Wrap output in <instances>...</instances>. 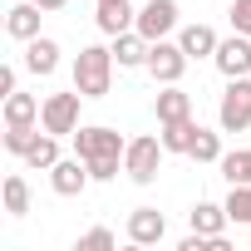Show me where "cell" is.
<instances>
[{"instance_id":"cell-14","label":"cell","mask_w":251,"mask_h":251,"mask_svg":"<svg viewBox=\"0 0 251 251\" xmlns=\"http://www.w3.org/2000/svg\"><path fill=\"white\" fill-rule=\"evenodd\" d=\"M5 35H10V40H35V35H40V5H35V0L5 10Z\"/></svg>"},{"instance_id":"cell-26","label":"cell","mask_w":251,"mask_h":251,"mask_svg":"<svg viewBox=\"0 0 251 251\" xmlns=\"http://www.w3.org/2000/svg\"><path fill=\"white\" fill-rule=\"evenodd\" d=\"M108 246H113V231L108 226H94V231L79 236V251H108Z\"/></svg>"},{"instance_id":"cell-29","label":"cell","mask_w":251,"mask_h":251,"mask_svg":"<svg viewBox=\"0 0 251 251\" xmlns=\"http://www.w3.org/2000/svg\"><path fill=\"white\" fill-rule=\"evenodd\" d=\"M0 94H15V64L0 69Z\"/></svg>"},{"instance_id":"cell-19","label":"cell","mask_w":251,"mask_h":251,"mask_svg":"<svg viewBox=\"0 0 251 251\" xmlns=\"http://www.w3.org/2000/svg\"><path fill=\"white\" fill-rule=\"evenodd\" d=\"M0 197H5V212H10V217H25V212H30V182H25L20 173H10V177H5Z\"/></svg>"},{"instance_id":"cell-21","label":"cell","mask_w":251,"mask_h":251,"mask_svg":"<svg viewBox=\"0 0 251 251\" xmlns=\"http://www.w3.org/2000/svg\"><path fill=\"white\" fill-rule=\"evenodd\" d=\"M158 138H163L168 153H187L192 138H197V123H192V118H182V123H163V133H158Z\"/></svg>"},{"instance_id":"cell-7","label":"cell","mask_w":251,"mask_h":251,"mask_svg":"<svg viewBox=\"0 0 251 251\" xmlns=\"http://www.w3.org/2000/svg\"><path fill=\"white\" fill-rule=\"evenodd\" d=\"M133 30L148 35V40H168L177 30V0H148V5L138 10V25Z\"/></svg>"},{"instance_id":"cell-12","label":"cell","mask_w":251,"mask_h":251,"mask_svg":"<svg viewBox=\"0 0 251 251\" xmlns=\"http://www.w3.org/2000/svg\"><path fill=\"white\" fill-rule=\"evenodd\" d=\"M99 30L103 35H123V30H133L138 25V15H133V5H128V0H99Z\"/></svg>"},{"instance_id":"cell-30","label":"cell","mask_w":251,"mask_h":251,"mask_svg":"<svg viewBox=\"0 0 251 251\" xmlns=\"http://www.w3.org/2000/svg\"><path fill=\"white\" fill-rule=\"evenodd\" d=\"M35 5H40V10H64L69 0H35Z\"/></svg>"},{"instance_id":"cell-5","label":"cell","mask_w":251,"mask_h":251,"mask_svg":"<svg viewBox=\"0 0 251 251\" xmlns=\"http://www.w3.org/2000/svg\"><path fill=\"white\" fill-rule=\"evenodd\" d=\"M79 89L74 94H50L45 99V113H40V128L45 133H54V138H64V133H74L79 128Z\"/></svg>"},{"instance_id":"cell-24","label":"cell","mask_w":251,"mask_h":251,"mask_svg":"<svg viewBox=\"0 0 251 251\" xmlns=\"http://www.w3.org/2000/svg\"><path fill=\"white\" fill-rule=\"evenodd\" d=\"M25 163H30V168H45V173H50V168L59 163V138H54V133H40V138H35V148L25 153Z\"/></svg>"},{"instance_id":"cell-17","label":"cell","mask_w":251,"mask_h":251,"mask_svg":"<svg viewBox=\"0 0 251 251\" xmlns=\"http://www.w3.org/2000/svg\"><path fill=\"white\" fill-rule=\"evenodd\" d=\"M187 222H192V231H202V236H222V226H226L231 217H226V202H222V207H217V202H197Z\"/></svg>"},{"instance_id":"cell-1","label":"cell","mask_w":251,"mask_h":251,"mask_svg":"<svg viewBox=\"0 0 251 251\" xmlns=\"http://www.w3.org/2000/svg\"><path fill=\"white\" fill-rule=\"evenodd\" d=\"M113 50H103V45H84L79 50V59H74V89L84 94V99H103L108 94V84H113Z\"/></svg>"},{"instance_id":"cell-27","label":"cell","mask_w":251,"mask_h":251,"mask_svg":"<svg viewBox=\"0 0 251 251\" xmlns=\"http://www.w3.org/2000/svg\"><path fill=\"white\" fill-rule=\"evenodd\" d=\"M226 15H231V30L236 35H251V0H231Z\"/></svg>"},{"instance_id":"cell-13","label":"cell","mask_w":251,"mask_h":251,"mask_svg":"<svg viewBox=\"0 0 251 251\" xmlns=\"http://www.w3.org/2000/svg\"><path fill=\"white\" fill-rule=\"evenodd\" d=\"M25 69L30 74H54L59 69V45L54 40H45V35H35V40H25Z\"/></svg>"},{"instance_id":"cell-10","label":"cell","mask_w":251,"mask_h":251,"mask_svg":"<svg viewBox=\"0 0 251 251\" xmlns=\"http://www.w3.org/2000/svg\"><path fill=\"white\" fill-rule=\"evenodd\" d=\"M163 236H168V222H163L158 207H138V212H128V241H133V246H158Z\"/></svg>"},{"instance_id":"cell-18","label":"cell","mask_w":251,"mask_h":251,"mask_svg":"<svg viewBox=\"0 0 251 251\" xmlns=\"http://www.w3.org/2000/svg\"><path fill=\"white\" fill-rule=\"evenodd\" d=\"M40 113H45V103L35 99V94H5V123H40Z\"/></svg>"},{"instance_id":"cell-2","label":"cell","mask_w":251,"mask_h":251,"mask_svg":"<svg viewBox=\"0 0 251 251\" xmlns=\"http://www.w3.org/2000/svg\"><path fill=\"white\" fill-rule=\"evenodd\" d=\"M217 123H222V133L251 128V74L226 79V94H222V103H217Z\"/></svg>"},{"instance_id":"cell-20","label":"cell","mask_w":251,"mask_h":251,"mask_svg":"<svg viewBox=\"0 0 251 251\" xmlns=\"http://www.w3.org/2000/svg\"><path fill=\"white\" fill-rule=\"evenodd\" d=\"M187 158H192V163H222V133H212V128L197 123V138H192Z\"/></svg>"},{"instance_id":"cell-4","label":"cell","mask_w":251,"mask_h":251,"mask_svg":"<svg viewBox=\"0 0 251 251\" xmlns=\"http://www.w3.org/2000/svg\"><path fill=\"white\" fill-rule=\"evenodd\" d=\"M163 138H133L128 143V153H123V173H128L138 187H148V182H158V168H163Z\"/></svg>"},{"instance_id":"cell-16","label":"cell","mask_w":251,"mask_h":251,"mask_svg":"<svg viewBox=\"0 0 251 251\" xmlns=\"http://www.w3.org/2000/svg\"><path fill=\"white\" fill-rule=\"evenodd\" d=\"M158 123H182V118H192V99L177 89V84H163V94H158Z\"/></svg>"},{"instance_id":"cell-23","label":"cell","mask_w":251,"mask_h":251,"mask_svg":"<svg viewBox=\"0 0 251 251\" xmlns=\"http://www.w3.org/2000/svg\"><path fill=\"white\" fill-rule=\"evenodd\" d=\"M35 138H40V128H35V123H5V153L25 158V153L35 148Z\"/></svg>"},{"instance_id":"cell-15","label":"cell","mask_w":251,"mask_h":251,"mask_svg":"<svg viewBox=\"0 0 251 251\" xmlns=\"http://www.w3.org/2000/svg\"><path fill=\"white\" fill-rule=\"evenodd\" d=\"M177 45L187 50V59H207V54H217V30L212 25H182V35H177Z\"/></svg>"},{"instance_id":"cell-22","label":"cell","mask_w":251,"mask_h":251,"mask_svg":"<svg viewBox=\"0 0 251 251\" xmlns=\"http://www.w3.org/2000/svg\"><path fill=\"white\" fill-rule=\"evenodd\" d=\"M222 177L236 187V182H251V148H236V153H222Z\"/></svg>"},{"instance_id":"cell-6","label":"cell","mask_w":251,"mask_h":251,"mask_svg":"<svg viewBox=\"0 0 251 251\" xmlns=\"http://www.w3.org/2000/svg\"><path fill=\"white\" fill-rule=\"evenodd\" d=\"M148 74L158 84H177L187 74V50L177 40H153V54H148Z\"/></svg>"},{"instance_id":"cell-9","label":"cell","mask_w":251,"mask_h":251,"mask_svg":"<svg viewBox=\"0 0 251 251\" xmlns=\"http://www.w3.org/2000/svg\"><path fill=\"white\" fill-rule=\"evenodd\" d=\"M212 59H217V69H222L226 79H241V74H251V35H231V40H222Z\"/></svg>"},{"instance_id":"cell-11","label":"cell","mask_w":251,"mask_h":251,"mask_svg":"<svg viewBox=\"0 0 251 251\" xmlns=\"http://www.w3.org/2000/svg\"><path fill=\"white\" fill-rule=\"evenodd\" d=\"M148 54H153V40H148V35H138V30L113 35V59H118V69H138V64H148Z\"/></svg>"},{"instance_id":"cell-8","label":"cell","mask_w":251,"mask_h":251,"mask_svg":"<svg viewBox=\"0 0 251 251\" xmlns=\"http://www.w3.org/2000/svg\"><path fill=\"white\" fill-rule=\"evenodd\" d=\"M50 182H54V192H59V197H79L94 177H89V163L74 153V158H59V163L50 168Z\"/></svg>"},{"instance_id":"cell-3","label":"cell","mask_w":251,"mask_h":251,"mask_svg":"<svg viewBox=\"0 0 251 251\" xmlns=\"http://www.w3.org/2000/svg\"><path fill=\"white\" fill-rule=\"evenodd\" d=\"M69 138H74V153H79L84 163H99V158H123V153H128V143H123V138H118L113 128H103V123L74 128Z\"/></svg>"},{"instance_id":"cell-28","label":"cell","mask_w":251,"mask_h":251,"mask_svg":"<svg viewBox=\"0 0 251 251\" xmlns=\"http://www.w3.org/2000/svg\"><path fill=\"white\" fill-rule=\"evenodd\" d=\"M118 168H123V158H99V163H89V177L94 182H113Z\"/></svg>"},{"instance_id":"cell-25","label":"cell","mask_w":251,"mask_h":251,"mask_svg":"<svg viewBox=\"0 0 251 251\" xmlns=\"http://www.w3.org/2000/svg\"><path fill=\"white\" fill-rule=\"evenodd\" d=\"M226 217L251 226V182H236V187L226 192Z\"/></svg>"}]
</instances>
